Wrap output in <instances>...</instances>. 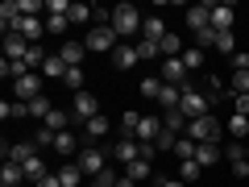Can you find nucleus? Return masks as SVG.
Listing matches in <instances>:
<instances>
[{
  "instance_id": "7ed1b4c3",
  "label": "nucleus",
  "mask_w": 249,
  "mask_h": 187,
  "mask_svg": "<svg viewBox=\"0 0 249 187\" xmlns=\"http://www.w3.org/2000/svg\"><path fill=\"white\" fill-rule=\"evenodd\" d=\"M116 29L112 25H91L88 29V37H83V46H88V50H96V54H112L116 50Z\"/></svg>"
},
{
  "instance_id": "393cba45",
  "label": "nucleus",
  "mask_w": 249,
  "mask_h": 187,
  "mask_svg": "<svg viewBox=\"0 0 249 187\" xmlns=\"http://www.w3.org/2000/svg\"><path fill=\"white\" fill-rule=\"evenodd\" d=\"M196 150H199V142H191V137H178V142H175V158L178 162H187V158H196Z\"/></svg>"
},
{
  "instance_id": "b1692460",
  "label": "nucleus",
  "mask_w": 249,
  "mask_h": 187,
  "mask_svg": "<svg viewBox=\"0 0 249 187\" xmlns=\"http://www.w3.org/2000/svg\"><path fill=\"white\" fill-rule=\"evenodd\" d=\"M224 129H229V133L237 137V142H245V137H249V116L232 112V116H229V125H224Z\"/></svg>"
},
{
  "instance_id": "bb28decb",
  "label": "nucleus",
  "mask_w": 249,
  "mask_h": 187,
  "mask_svg": "<svg viewBox=\"0 0 249 187\" xmlns=\"http://www.w3.org/2000/svg\"><path fill=\"white\" fill-rule=\"evenodd\" d=\"M178 58H183V67H187V71H199V67H204V50H199V46H187V50L178 54Z\"/></svg>"
},
{
  "instance_id": "79ce46f5",
  "label": "nucleus",
  "mask_w": 249,
  "mask_h": 187,
  "mask_svg": "<svg viewBox=\"0 0 249 187\" xmlns=\"http://www.w3.org/2000/svg\"><path fill=\"white\" fill-rule=\"evenodd\" d=\"M71 17H46V34H67Z\"/></svg>"
},
{
  "instance_id": "5701e85b",
  "label": "nucleus",
  "mask_w": 249,
  "mask_h": 187,
  "mask_svg": "<svg viewBox=\"0 0 249 187\" xmlns=\"http://www.w3.org/2000/svg\"><path fill=\"white\" fill-rule=\"evenodd\" d=\"M170 29L162 25V17H145V25H142V37H150V42H162Z\"/></svg>"
},
{
  "instance_id": "09e8293b",
  "label": "nucleus",
  "mask_w": 249,
  "mask_h": 187,
  "mask_svg": "<svg viewBox=\"0 0 249 187\" xmlns=\"http://www.w3.org/2000/svg\"><path fill=\"white\" fill-rule=\"evenodd\" d=\"M154 154H158V146H150V142H142V158H145V162H154Z\"/></svg>"
},
{
  "instance_id": "f8f14e48",
  "label": "nucleus",
  "mask_w": 249,
  "mask_h": 187,
  "mask_svg": "<svg viewBox=\"0 0 249 187\" xmlns=\"http://www.w3.org/2000/svg\"><path fill=\"white\" fill-rule=\"evenodd\" d=\"M232 21H237L232 4H212V29L216 34H232Z\"/></svg>"
},
{
  "instance_id": "49530a36",
  "label": "nucleus",
  "mask_w": 249,
  "mask_h": 187,
  "mask_svg": "<svg viewBox=\"0 0 249 187\" xmlns=\"http://www.w3.org/2000/svg\"><path fill=\"white\" fill-rule=\"evenodd\" d=\"M54 137H58V133H54V129H46V125H42V129H37V137H34V142H37V146H54Z\"/></svg>"
},
{
  "instance_id": "c9c22d12",
  "label": "nucleus",
  "mask_w": 249,
  "mask_h": 187,
  "mask_svg": "<svg viewBox=\"0 0 249 187\" xmlns=\"http://www.w3.org/2000/svg\"><path fill=\"white\" fill-rule=\"evenodd\" d=\"M0 116H4V121H9V116H29V104H21V100H4V104H0Z\"/></svg>"
},
{
  "instance_id": "4be33fe9",
  "label": "nucleus",
  "mask_w": 249,
  "mask_h": 187,
  "mask_svg": "<svg viewBox=\"0 0 249 187\" xmlns=\"http://www.w3.org/2000/svg\"><path fill=\"white\" fill-rule=\"evenodd\" d=\"M83 179H88V175L79 170V162H67V167L58 170V183H62V187H79Z\"/></svg>"
},
{
  "instance_id": "423d86ee",
  "label": "nucleus",
  "mask_w": 249,
  "mask_h": 187,
  "mask_svg": "<svg viewBox=\"0 0 249 187\" xmlns=\"http://www.w3.org/2000/svg\"><path fill=\"white\" fill-rule=\"evenodd\" d=\"M96 116H100V100L91 96V92H79V96H75V108H71V121L88 125V121H96Z\"/></svg>"
},
{
  "instance_id": "9b49d317",
  "label": "nucleus",
  "mask_w": 249,
  "mask_h": 187,
  "mask_svg": "<svg viewBox=\"0 0 249 187\" xmlns=\"http://www.w3.org/2000/svg\"><path fill=\"white\" fill-rule=\"evenodd\" d=\"M29 50H34V42H25L21 34H4V58L9 62H21Z\"/></svg>"
},
{
  "instance_id": "dca6fc26",
  "label": "nucleus",
  "mask_w": 249,
  "mask_h": 187,
  "mask_svg": "<svg viewBox=\"0 0 249 187\" xmlns=\"http://www.w3.org/2000/svg\"><path fill=\"white\" fill-rule=\"evenodd\" d=\"M137 62H142V58H137V46H116V50H112V67H116V71H133Z\"/></svg>"
},
{
  "instance_id": "aec40b11",
  "label": "nucleus",
  "mask_w": 249,
  "mask_h": 187,
  "mask_svg": "<svg viewBox=\"0 0 249 187\" xmlns=\"http://www.w3.org/2000/svg\"><path fill=\"white\" fill-rule=\"evenodd\" d=\"M178 100H183V88L166 83V88H162V96H158V108H162V112H175V108H178Z\"/></svg>"
},
{
  "instance_id": "a211bd4d",
  "label": "nucleus",
  "mask_w": 249,
  "mask_h": 187,
  "mask_svg": "<svg viewBox=\"0 0 249 187\" xmlns=\"http://www.w3.org/2000/svg\"><path fill=\"white\" fill-rule=\"evenodd\" d=\"M187 125H191V121H187V116L178 112V108H175V112H162V129H166V133L183 137V133H187Z\"/></svg>"
},
{
  "instance_id": "2f4dec72",
  "label": "nucleus",
  "mask_w": 249,
  "mask_h": 187,
  "mask_svg": "<svg viewBox=\"0 0 249 187\" xmlns=\"http://www.w3.org/2000/svg\"><path fill=\"white\" fill-rule=\"evenodd\" d=\"M21 167H25V179H34V183H37L42 175H50V170H46V162H42V154H34V158L21 162Z\"/></svg>"
},
{
  "instance_id": "8fccbe9b",
  "label": "nucleus",
  "mask_w": 249,
  "mask_h": 187,
  "mask_svg": "<svg viewBox=\"0 0 249 187\" xmlns=\"http://www.w3.org/2000/svg\"><path fill=\"white\" fill-rule=\"evenodd\" d=\"M37 187H62V183H58V175H42V179H37Z\"/></svg>"
},
{
  "instance_id": "39448f33",
  "label": "nucleus",
  "mask_w": 249,
  "mask_h": 187,
  "mask_svg": "<svg viewBox=\"0 0 249 187\" xmlns=\"http://www.w3.org/2000/svg\"><path fill=\"white\" fill-rule=\"evenodd\" d=\"M79 170H83V175H88V179H96V175H104V150H100V146H83V150H79Z\"/></svg>"
},
{
  "instance_id": "f3484780",
  "label": "nucleus",
  "mask_w": 249,
  "mask_h": 187,
  "mask_svg": "<svg viewBox=\"0 0 249 187\" xmlns=\"http://www.w3.org/2000/svg\"><path fill=\"white\" fill-rule=\"evenodd\" d=\"M58 58L67 62V67H83V58H88V46H83V42H67V46H58Z\"/></svg>"
},
{
  "instance_id": "4c0bfd02",
  "label": "nucleus",
  "mask_w": 249,
  "mask_h": 187,
  "mask_svg": "<svg viewBox=\"0 0 249 187\" xmlns=\"http://www.w3.org/2000/svg\"><path fill=\"white\" fill-rule=\"evenodd\" d=\"M204 175V167H199L196 158H187V162H178V179H199Z\"/></svg>"
},
{
  "instance_id": "a19ab883",
  "label": "nucleus",
  "mask_w": 249,
  "mask_h": 187,
  "mask_svg": "<svg viewBox=\"0 0 249 187\" xmlns=\"http://www.w3.org/2000/svg\"><path fill=\"white\" fill-rule=\"evenodd\" d=\"M232 96H249V71H232Z\"/></svg>"
},
{
  "instance_id": "58836bf2",
  "label": "nucleus",
  "mask_w": 249,
  "mask_h": 187,
  "mask_svg": "<svg viewBox=\"0 0 249 187\" xmlns=\"http://www.w3.org/2000/svg\"><path fill=\"white\" fill-rule=\"evenodd\" d=\"M158 54H162L158 42H150V37H142V42H137V58H142V62H145V58H158Z\"/></svg>"
},
{
  "instance_id": "3c124183",
  "label": "nucleus",
  "mask_w": 249,
  "mask_h": 187,
  "mask_svg": "<svg viewBox=\"0 0 249 187\" xmlns=\"http://www.w3.org/2000/svg\"><path fill=\"white\" fill-rule=\"evenodd\" d=\"M162 187H183V179H162Z\"/></svg>"
},
{
  "instance_id": "1a4fd4ad",
  "label": "nucleus",
  "mask_w": 249,
  "mask_h": 187,
  "mask_svg": "<svg viewBox=\"0 0 249 187\" xmlns=\"http://www.w3.org/2000/svg\"><path fill=\"white\" fill-rule=\"evenodd\" d=\"M224 158H229V167H232V175H237V179H245L249 175V150H245V146H224Z\"/></svg>"
},
{
  "instance_id": "f03ea898",
  "label": "nucleus",
  "mask_w": 249,
  "mask_h": 187,
  "mask_svg": "<svg viewBox=\"0 0 249 187\" xmlns=\"http://www.w3.org/2000/svg\"><path fill=\"white\" fill-rule=\"evenodd\" d=\"M178 112H183L187 121H199V116H208V112H212V104H208V96H204V92H196L191 83H183V100H178Z\"/></svg>"
},
{
  "instance_id": "6ab92c4d",
  "label": "nucleus",
  "mask_w": 249,
  "mask_h": 187,
  "mask_svg": "<svg viewBox=\"0 0 249 187\" xmlns=\"http://www.w3.org/2000/svg\"><path fill=\"white\" fill-rule=\"evenodd\" d=\"M42 29H46V21H42V17H21L17 34L25 37V42H37V37H42Z\"/></svg>"
},
{
  "instance_id": "7c9ffc66",
  "label": "nucleus",
  "mask_w": 249,
  "mask_h": 187,
  "mask_svg": "<svg viewBox=\"0 0 249 187\" xmlns=\"http://www.w3.org/2000/svg\"><path fill=\"white\" fill-rule=\"evenodd\" d=\"M224 96H229V88H224V79H216V75H208V104H220Z\"/></svg>"
},
{
  "instance_id": "a878e982",
  "label": "nucleus",
  "mask_w": 249,
  "mask_h": 187,
  "mask_svg": "<svg viewBox=\"0 0 249 187\" xmlns=\"http://www.w3.org/2000/svg\"><path fill=\"white\" fill-rule=\"evenodd\" d=\"M83 21H96V9L83 4V0H75L71 4V25H83Z\"/></svg>"
},
{
  "instance_id": "ea45409f",
  "label": "nucleus",
  "mask_w": 249,
  "mask_h": 187,
  "mask_svg": "<svg viewBox=\"0 0 249 187\" xmlns=\"http://www.w3.org/2000/svg\"><path fill=\"white\" fill-rule=\"evenodd\" d=\"M216 50L232 58V54H237V37H232V34H216Z\"/></svg>"
},
{
  "instance_id": "473e14b6",
  "label": "nucleus",
  "mask_w": 249,
  "mask_h": 187,
  "mask_svg": "<svg viewBox=\"0 0 249 187\" xmlns=\"http://www.w3.org/2000/svg\"><path fill=\"white\" fill-rule=\"evenodd\" d=\"M162 88H166V83H162V75H150V79H142V96H150V100H158V96H162Z\"/></svg>"
},
{
  "instance_id": "2eb2a0df",
  "label": "nucleus",
  "mask_w": 249,
  "mask_h": 187,
  "mask_svg": "<svg viewBox=\"0 0 249 187\" xmlns=\"http://www.w3.org/2000/svg\"><path fill=\"white\" fill-rule=\"evenodd\" d=\"M37 154V142H13L4 146V162H29Z\"/></svg>"
},
{
  "instance_id": "9d476101",
  "label": "nucleus",
  "mask_w": 249,
  "mask_h": 187,
  "mask_svg": "<svg viewBox=\"0 0 249 187\" xmlns=\"http://www.w3.org/2000/svg\"><path fill=\"white\" fill-rule=\"evenodd\" d=\"M162 83H175V88H183V83H187V75H191V71H187V67H183V58H166V62H162Z\"/></svg>"
},
{
  "instance_id": "c85d7f7f",
  "label": "nucleus",
  "mask_w": 249,
  "mask_h": 187,
  "mask_svg": "<svg viewBox=\"0 0 249 187\" xmlns=\"http://www.w3.org/2000/svg\"><path fill=\"white\" fill-rule=\"evenodd\" d=\"M46 129H54V133H62V129H67V125H71V112H62V108H54L50 116H46Z\"/></svg>"
},
{
  "instance_id": "603ef678",
  "label": "nucleus",
  "mask_w": 249,
  "mask_h": 187,
  "mask_svg": "<svg viewBox=\"0 0 249 187\" xmlns=\"http://www.w3.org/2000/svg\"><path fill=\"white\" fill-rule=\"evenodd\" d=\"M145 187H162V179H150V183H145Z\"/></svg>"
},
{
  "instance_id": "ddd939ff",
  "label": "nucleus",
  "mask_w": 249,
  "mask_h": 187,
  "mask_svg": "<svg viewBox=\"0 0 249 187\" xmlns=\"http://www.w3.org/2000/svg\"><path fill=\"white\" fill-rule=\"evenodd\" d=\"M37 96H42V75H25V79H17V100H21V104H29V100H37Z\"/></svg>"
},
{
  "instance_id": "cd10ccee",
  "label": "nucleus",
  "mask_w": 249,
  "mask_h": 187,
  "mask_svg": "<svg viewBox=\"0 0 249 187\" xmlns=\"http://www.w3.org/2000/svg\"><path fill=\"white\" fill-rule=\"evenodd\" d=\"M42 75H46V79H62V75H67V62H62L58 54H50V58H46V67H42Z\"/></svg>"
},
{
  "instance_id": "c756f323",
  "label": "nucleus",
  "mask_w": 249,
  "mask_h": 187,
  "mask_svg": "<svg viewBox=\"0 0 249 187\" xmlns=\"http://www.w3.org/2000/svg\"><path fill=\"white\" fill-rule=\"evenodd\" d=\"M83 79H88V75H83V67H67V75H62V83H67L75 96L83 92Z\"/></svg>"
},
{
  "instance_id": "f257e3e1",
  "label": "nucleus",
  "mask_w": 249,
  "mask_h": 187,
  "mask_svg": "<svg viewBox=\"0 0 249 187\" xmlns=\"http://www.w3.org/2000/svg\"><path fill=\"white\" fill-rule=\"evenodd\" d=\"M187 137H191V142H199V146H220L224 125L216 121L212 112H208V116H199V121H191V125H187Z\"/></svg>"
},
{
  "instance_id": "0eeeda50",
  "label": "nucleus",
  "mask_w": 249,
  "mask_h": 187,
  "mask_svg": "<svg viewBox=\"0 0 249 187\" xmlns=\"http://www.w3.org/2000/svg\"><path fill=\"white\" fill-rule=\"evenodd\" d=\"M187 25H191V34H208L212 29V4H191L187 9Z\"/></svg>"
},
{
  "instance_id": "de8ad7c7",
  "label": "nucleus",
  "mask_w": 249,
  "mask_h": 187,
  "mask_svg": "<svg viewBox=\"0 0 249 187\" xmlns=\"http://www.w3.org/2000/svg\"><path fill=\"white\" fill-rule=\"evenodd\" d=\"M232 112H241V116H249V96H237V100H232Z\"/></svg>"
},
{
  "instance_id": "a18cd8bd",
  "label": "nucleus",
  "mask_w": 249,
  "mask_h": 187,
  "mask_svg": "<svg viewBox=\"0 0 249 187\" xmlns=\"http://www.w3.org/2000/svg\"><path fill=\"white\" fill-rule=\"evenodd\" d=\"M175 142H178V137H175V133H166V129H162V133H158V142H154V146H158V150H175Z\"/></svg>"
},
{
  "instance_id": "e433bc0d",
  "label": "nucleus",
  "mask_w": 249,
  "mask_h": 187,
  "mask_svg": "<svg viewBox=\"0 0 249 187\" xmlns=\"http://www.w3.org/2000/svg\"><path fill=\"white\" fill-rule=\"evenodd\" d=\"M50 112H54V104H50V100H46V96L29 100V116H42V121H46V116H50Z\"/></svg>"
},
{
  "instance_id": "412c9836",
  "label": "nucleus",
  "mask_w": 249,
  "mask_h": 187,
  "mask_svg": "<svg viewBox=\"0 0 249 187\" xmlns=\"http://www.w3.org/2000/svg\"><path fill=\"white\" fill-rule=\"evenodd\" d=\"M224 158V146H199V150H196V162H199V167H216V162H220Z\"/></svg>"
},
{
  "instance_id": "6e6552de",
  "label": "nucleus",
  "mask_w": 249,
  "mask_h": 187,
  "mask_svg": "<svg viewBox=\"0 0 249 187\" xmlns=\"http://www.w3.org/2000/svg\"><path fill=\"white\" fill-rule=\"evenodd\" d=\"M112 158L121 162V167L137 162V158H142V142H137V137H116V146H112Z\"/></svg>"
},
{
  "instance_id": "c03bdc74",
  "label": "nucleus",
  "mask_w": 249,
  "mask_h": 187,
  "mask_svg": "<svg viewBox=\"0 0 249 187\" xmlns=\"http://www.w3.org/2000/svg\"><path fill=\"white\" fill-rule=\"evenodd\" d=\"M232 71H249V50H237V54H232Z\"/></svg>"
},
{
  "instance_id": "20e7f679",
  "label": "nucleus",
  "mask_w": 249,
  "mask_h": 187,
  "mask_svg": "<svg viewBox=\"0 0 249 187\" xmlns=\"http://www.w3.org/2000/svg\"><path fill=\"white\" fill-rule=\"evenodd\" d=\"M142 25H145V21H142V13H137L133 4H116V9H112V29H116V34H121V37L137 34V29H142Z\"/></svg>"
},
{
  "instance_id": "72a5a7b5",
  "label": "nucleus",
  "mask_w": 249,
  "mask_h": 187,
  "mask_svg": "<svg viewBox=\"0 0 249 187\" xmlns=\"http://www.w3.org/2000/svg\"><path fill=\"white\" fill-rule=\"evenodd\" d=\"M83 133H88L91 142H96V137H104V133H108V116H96V121H88V125H83Z\"/></svg>"
},
{
  "instance_id": "4468645a",
  "label": "nucleus",
  "mask_w": 249,
  "mask_h": 187,
  "mask_svg": "<svg viewBox=\"0 0 249 187\" xmlns=\"http://www.w3.org/2000/svg\"><path fill=\"white\" fill-rule=\"evenodd\" d=\"M121 175H124V179H133L137 187H145V183H150V179H154V167H150V162H145V158H137V162H129V167L121 170Z\"/></svg>"
},
{
  "instance_id": "37998d69",
  "label": "nucleus",
  "mask_w": 249,
  "mask_h": 187,
  "mask_svg": "<svg viewBox=\"0 0 249 187\" xmlns=\"http://www.w3.org/2000/svg\"><path fill=\"white\" fill-rule=\"evenodd\" d=\"M25 62H29V71H34V67H46V54H42V46H34V50L25 54Z\"/></svg>"
},
{
  "instance_id": "f704fd0d",
  "label": "nucleus",
  "mask_w": 249,
  "mask_h": 187,
  "mask_svg": "<svg viewBox=\"0 0 249 187\" xmlns=\"http://www.w3.org/2000/svg\"><path fill=\"white\" fill-rule=\"evenodd\" d=\"M54 150H58V154H75V133H71V129H62V133L54 137Z\"/></svg>"
}]
</instances>
